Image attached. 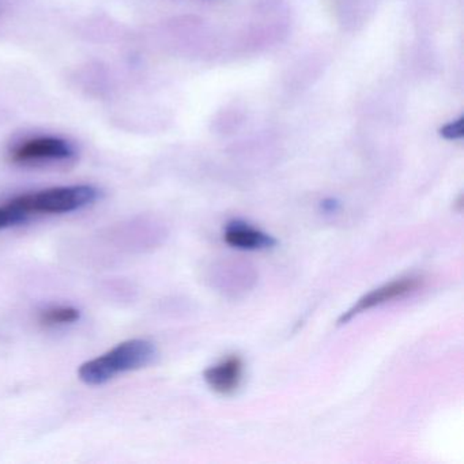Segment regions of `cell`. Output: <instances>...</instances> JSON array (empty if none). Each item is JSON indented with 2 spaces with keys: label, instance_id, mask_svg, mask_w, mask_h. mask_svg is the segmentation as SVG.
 I'll list each match as a JSON object with an SVG mask.
<instances>
[{
  "label": "cell",
  "instance_id": "6da1fadb",
  "mask_svg": "<svg viewBox=\"0 0 464 464\" xmlns=\"http://www.w3.org/2000/svg\"><path fill=\"white\" fill-rule=\"evenodd\" d=\"M156 358V347L145 339H130L105 354L82 363L78 369L81 382L88 385H102L126 372L138 371L150 365Z\"/></svg>",
  "mask_w": 464,
  "mask_h": 464
},
{
  "label": "cell",
  "instance_id": "7a4b0ae2",
  "mask_svg": "<svg viewBox=\"0 0 464 464\" xmlns=\"http://www.w3.org/2000/svg\"><path fill=\"white\" fill-rule=\"evenodd\" d=\"M100 191L93 186L53 187L10 200L26 218L40 214H67L96 202Z\"/></svg>",
  "mask_w": 464,
  "mask_h": 464
},
{
  "label": "cell",
  "instance_id": "3957f363",
  "mask_svg": "<svg viewBox=\"0 0 464 464\" xmlns=\"http://www.w3.org/2000/svg\"><path fill=\"white\" fill-rule=\"evenodd\" d=\"M420 286H422V281L420 278L398 279V281L382 285V286L377 287V289L372 290L371 293L363 295L353 308L344 312L343 316L339 319V324H344L353 317L369 311L374 306L382 305V304L390 303V301L396 300V298L406 297V295L417 292Z\"/></svg>",
  "mask_w": 464,
  "mask_h": 464
},
{
  "label": "cell",
  "instance_id": "277c9868",
  "mask_svg": "<svg viewBox=\"0 0 464 464\" xmlns=\"http://www.w3.org/2000/svg\"><path fill=\"white\" fill-rule=\"evenodd\" d=\"M74 156L72 145L61 138H36L26 140L13 150L12 160L20 164L47 161V160H67Z\"/></svg>",
  "mask_w": 464,
  "mask_h": 464
},
{
  "label": "cell",
  "instance_id": "5b68a950",
  "mask_svg": "<svg viewBox=\"0 0 464 464\" xmlns=\"http://www.w3.org/2000/svg\"><path fill=\"white\" fill-rule=\"evenodd\" d=\"M244 363L237 355L225 358L205 372L208 387L219 395H232L243 382Z\"/></svg>",
  "mask_w": 464,
  "mask_h": 464
},
{
  "label": "cell",
  "instance_id": "8992f818",
  "mask_svg": "<svg viewBox=\"0 0 464 464\" xmlns=\"http://www.w3.org/2000/svg\"><path fill=\"white\" fill-rule=\"evenodd\" d=\"M225 241L233 248L243 251H260V249L273 248L276 238L271 237L262 230L255 229L246 222L233 221L227 225L224 235Z\"/></svg>",
  "mask_w": 464,
  "mask_h": 464
},
{
  "label": "cell",
  "instance_id": "52a82bcc",
  "mask_svg": "<svg viewBox=\"0 0 464 464\" xmlns=\"http://www.w3.org/2000/svg\"><path fill=\"white\" fill-rule=\"evenodd\" d=\"M81 312L74 306H55V308L45 309L40 314V323L45 327H56V325L72 324L78 322Z\"/></svg>",
  "mask_w": 464,
  "mask_h": 464
},
{
  "label": "cell",
  "instance_id": "ba28073f",
  "mask_svg": "<svg viewBox=\"0 0 464 464\" xmlns=\"http://www.w3.org/2000/svg\"><path fill=\"white\" fill-rule=\"evenodd\" d=\"M28 218L17 208H14L12 202L0 206V229L15 227V225L24 224Z\"/></svg>",
  "mask_w": 464,
  "mask_h": 464
},
{
  "label": "cell",
  "instance_id": "9c48e42d",
  "mask_svg": "<svg viewBox=\"0 0 464 464\" xmlns=\"http://www.w3.org/2000/svg\"><path fill=\"white\" fill-rule=\"evenodd\" d=\"M441 137L448 140H460L463 137V119L450 121L447 126L441 129Z\"/></svg>",
  "mask_w": 464,
  "mask_h": 464
}]
</instances>
